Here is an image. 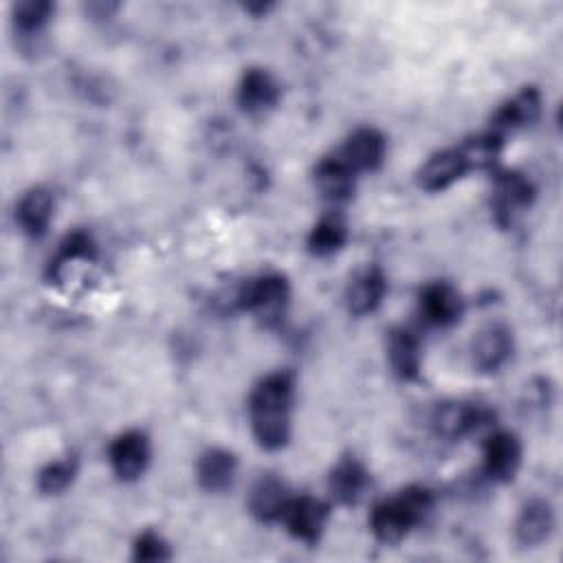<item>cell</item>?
Wrapping results in <instances>:
<instances>
[{
  "label": "cell",
  "instance_id": "1",
  "mask_svg": "<svg viewBox=\"0 0 563 563\" xmlns=\"http://www.w3.org/2000/svg\"><path fill=\"white\" fill-rule=\"evenodd\" d=\"M295 376L286 369L262 376L249 394V422L255 442L266 451H279L292 433Z\"/></svg>",
  "mask_w": 563,
  "mask_h": 563
},
{
  "label": "cell",
  "instance_id": "2",
  "mask_svg": "<svg viewBox=\"0 0 563 563\" xmlns=\"http://www.w3.org/2000/svg\"><path fill=\"white\" fill-rule=\"evenodd\" d=\"M433 506L435 497L431 488L422 484H409L394 497L374 504L367 523L378 543L396 545L411 530L427 521V517L433 512Z\"/></svg>",
  "mask_w": 563,
  "mask_h": 563
},
{
  "label": "cell",
  "instance_id": "3",
  "mask_svg": "<svg viewBox=\"0 0 563 563\" xmlns=\"http://www.w3.org/2000/svg\"><path fill=\"white\" fill-rule=\"evenodd\" d=\"M233 303L238 310L253 314L262 325L275 328L282 323L290 303V284L277 271L249 277L235 290Z\"/></svg>",
  "mask_w": 563,
  "mask_h": 563
},
{
  "label": "cell",
  "instance_id": "4",
  "mask_svg": "<svg viewBox=\"0 0 563 563\" xmlns=\"http://www.w3.org/2000/svg\"><path fill=\"white\" fill-rule=\"evenodd\" d=\"M495 422V411L482 402L444 400L431 409L429 424L438 438L462 440Z\"/></svg>",
  "mask_w": 563,
  "mask_h": 563
},
{
  "label": "cell",
  "instance_id": "5",
  "mask_svg": "<svg viewBox=\"0 0 563 563\" xmlns=\"http://www.w3.org/2000/svg\"><path fill=\"white\" fill-rule=\"evenodd\" d=\"M493 216L499 227H510L534 202V183L517 169L493 172Z\"/></svg>",
  "mask_w": 563,
  "mask_h": 563
},
{
  "label": "cell",
  "instance_id": "6",
  "mask_svg": "<svg viewBox=\"0 0 563 563\" xmlns=\"http://www.w3.org/2000/svg\"><path fill=\"white\" fill-rule=\"evenodd\" d=\"M328 521L330 504L312 495H290L279 517V523H284L286 532L306 545L319 543Z\"/></svg>",
  "mask_w": 563,
  "mask_h": 563
},
{
  "label": "cell",
  "instance_id": "7",
  "mask_svg": "<svg viewBox=\"0 0 563 563\" xmlns=\"http://www.w3.org/2000/svg\"><path fill=\"white\" fill-rule=\"evenodd\" d=\"M152 460V444L145 431L125 429L108 446V462L119 482H136L145 475Z\"/></svg>",
  "mask_w": 563,
  "mask_h": 563
},
{
  "label": "cell",
  "instance_id": "8",
  "mask_svg": "<svg viewBox=\"0 0 563 563\" xmlns=\"http://www.w3.org/2000/svg\"><path fill=\"white\" fill-rule=\"evenodd\" d=\"M521 440L508 429L490 431L482 442V471L490 482L508 484L521 468Z\"/></svg>",
  "mask_w": 563,
  "mask_h": 563
},
{
  "label": "cell",
  "instance_id": "9",
  "mask_svg": "<svg viewBox=\"0 0 563 563\" xmlns=\"http://www.w3.org/2000/svg\"><path fill=\"white\" fill-rule=\"evenodd\" d=\"M418 312L424 325L451 328L464 314L462 292L451 282H444V279L429 282L420 288Z\"/></svg>",
  "mask_w": 563,
  "mask_h": 563
},
{
  "label": "cell",
  "instance_id": "10",
  "mask_svg": "<svg viewBox=\"0 0 563 563\" xmlns=\"http://www.w3.org/2000/svg\"><path fill=\"white\" fill-rule=\"evenodd\" d=\"M282 99V84L277 77L262 66H251L242 73L238 88H235V101L244 114L257 117L268 110H273Z\"/></svg>",
  "mask_w": 563,
  "mask_h": 563
},
{
  "label": "cell",
  "instance_id": "11",
  "mask_svg": "<svg viewBox=\"0 0 563 563\" xmlns=\"http://www.w3.org/2000/svg\"><path fill=\"white\" fill-rule=\"evenodd\" d=\"M541 106H543V99H541L539 88L523 86L493 112L488 132H493L506 141L508 134L532 125L541 114Z\"/></svg>",
  "mask_w": 563,
  "mask_h": 563
},
{
  "label": "cell",
  "instance_id": "12",
  "mask_svg": "<svg viewBox=\"0 0 563 563\" xmlns=\"http://www.w3.org/2000/svg\"><path fill=\"white\" fill-rule=\"evenodd\" d=\"M512 330L501 321L486 323L473 339L471 356L479 374H497L512 356Z\"/></svg>",
  "mask_w": 563,
  "mask_h": 563
},
{
  "label": "cell",
  "instance_id": "13",
  "mask_svg": "<svg viewBox=\"0 0 563 563\" xmlns=\"http://www.w3.org/2000/svg\"><path fill=\"white\" fill-rule=\"evenodd\" d=\"M341 161L358 176L365 172H376L387 156V139L380 130L372 125L356 128L343 145L336 150Z\"/></svg>",
  "mask_w": 563,
  "mask_h": 563
},
{
  "label": "cell",
  "instance_id": "14",
  "mask_svg": "<svg viewBox=\"0 0 563 563\" xmlns=\"http://www.w3.org/2000/svg\"><path fill=\"white\" fill-rule=\"evenodd\" d=\"M385 356L391 374L402 383H413L420 378L422 369V341L416 330L407 325H396L387 332Z\"/></svg>",
  "mask_w": 563,
  "mask_h": 563
},
{
  "label": "cell",
  "instance_id": "15",
  "mask_svg": "<svg viewBox=\"0 0 563 563\" xmlns=\"http://www.w3.org/2000/svg\"><path fill=\"white\" fill-rule=\"evenodd\" d=\"M387 295V277L380 266L367 264L356 271L345 286V310L352 317H367L376 312Z\"/></svg>",
  "mask_w": 563,
  "mask_h": 563
},
{
  "label": "cell",
  "instance_id": "16",
  "mask_svg": "<svg viewBox=\"0 0 563 563\" xmlns=\"http://www.w3.org/2000/svg\"><path fill=\"white\" fill-rule=\"evenodd\" d=\"M468 172H471V167H468L464 154L460 152L457 145H453V147H444V150H438L435 154H431L418 169L416 180H418L420 189H424L429 194H438V191L449 189L457 180H462Z\"/></svg>",
  "mask_w": 563,
  "mask_h": 563
},
{
  "label": "cell",
  "instance_id": "17",
  "mask_svg": "<svg viewBox=\"0 0 563 563\" xmlns=\"http://www.w3.org/2000/svg\"><path fill=\"white\" fill-rule=\"evenodd\" d=\"M53 213H55V198H53L51 189L35 185V187L26 189L18 200L15 224L20 227V231L26 238L40 240L48 233Z\"/></svg>",
  "mask_w": 563,
  "mask_h": 563
},
{
  "label": "cell",
  "instance_id": "18",
  "mask_svg": "<svg viewBox=\"0 0 563 563\" xmlns=\"http://www.w3.org/2000/svg\"><path fill=\"white\" fill-rule=\"evenodd\" d=\"M369 486V471L354 455H343L328 473V493L339 506H356Z\"/></svg>",
  "mask_w": 563,
  "mask_h": 563
},
{
  "label": "cell",
  "instance_id": "19",
  "mask_svg": "<svg viewBox=\"0 0 563 563\" xmlns=\"http://www.w3.org/2000/svg\"><path fill=\"white\" fill-rule=\"evenodd\" d=\"M238 477V457L222 446H209L196 462V482L205 493H227Z\"/></svg>",
  "mask_w": 563,
  "mask_h": 563
},
{
  "label": "cell",
  "instance_id": "20",
  "mask_svg": "<svg viewBox=\"0 0 563 563\" xmlns=\"http://www.w3.org/2000/svg\"><path fill=\"white\" fill-rule=\"evenodd\" d=\"M312 180H314L317 191L328 202L341 205L354 196L358 176L341 161V156L336 152H332L317 161V165L312 169Z\"/></svg>",
  "mask_w": 563,
  "mask_h": 563
},
{
  "label": "cell",
  "instance_id": "21",
  "mask_svg": "<svg viewBox=\"0 0 563 563\" xmlns=\"http://www.w3.org/2000/svg\"><path fill=\"white\" fill-rule=\"evenodd\" d=\"M288 499H290V490L286 482L273 473H266L251 484L246 506L257 521L273 523V521H279Z\"/></svg>",
  "mask_w": 563,
  "mask_h": 563
},
{
  "label": "cell",
  "instance_id": "22",
  "mask_svg": "<svg viewBox=\"0 0 563 563\" xmlns=\"http://www.w3.org/2000/svg\"><path fill=\"white\" fill-rule=\"evenodd\" d=\"M554 530V508L548 499H528L515 519V539L523 548H537L550 539Z\"/></svg>",
  "mask_w": 563,
  "mask_h": 563
},
{
  "label": "cell",
  "instance_id": "23",
  "mask_svg": "<svg viewBox=\"0 0 563 563\" xmlns=\"http://www.w3.org/2000/svg\"><path fill=\"white\" fill-rule=\"evenodd\" d=\"M347 235H350V231H347L345 218L336 211H330L312 224V229L306 238V249L314 257H321V260L332 257L345 246Z\"/></svg>",
  "mask_w": 563,
  "mask_h": 563
},
{
  "label": "cell",
  "instance_id": "24",
  "mask_svg": "<svg viewBox=\"0 0 563 563\" xmlns=\"http://www.w3.org/2000/svg\"><path fill=\"white\" fill-rule=\"evenodd\" d=\"M95 257H97V244L88 231L77 229V231L68 233L59 242L57 253L48 262V268H46L48 282H53V284L62 282L64 271L68 268L70 262H95Z\"/></svg>",
  "mask_w": 563,
  "mask_h": 563
},
{
  "label": "cell",
  "instance_id": "25",
  "mask_svg": "<svg viewBox=\"0 0 563 563\" xmlns=\"http://www.w3.org/2000/svg\"><path fill=\"white\" fill-rule=\"evenodd\" d=\"M77 473H79V460L75 455L68 453L59 460H51L37 471V490L46 497L62 495L73 486Z\"/></svg>",
  "mask_w": 563,
  "mask_h": 563
},
{
  "label": "cell",
  "instance_id": "26",
  "mask_svg": "<svg viewBox=\"0 0 563 563\" xmlns=\"http://www.w3.org/2000/svg\"><path fill=\"white\" fill-rule=\"evenodd\" d=\"M55 13V4L51 0H24L15 2L11 9V20L15 33L22 37H37Z\"/></svg>",
  "mask_w": 563,
  "mask_h": 563
},
{
  "label": "cell",
  "instance_id": "27",
  "mask_svg": "<svg viewBox=\"0 0 563 563\" xmlns=\"http://www.w3.org/2000/svg\"><path fill=\"white\" fill-rule=\"evenodd\" d=\"M132 559L143 563H161L172 559V548L156 530H143L132 543Z\"/></svg>",
  "mask_w": 563,
  "mask_h": 563
},
{
  "label": "cell",
  "instance_id": "28",
  "mask_svg": "<svg viewBox=\"0 0 563 563\" xmlns=\"http://www.w3.org/2000/svg\"><path fill=\"white\" fill-rule=\"evenodd\" d=\"M117 9H119V4H114V2H90V4H86L88 15H92V18H110V13H114Z\"/></svg>",
  "mask_w": 563,
  "mask_h": 563
},
{
  "label": "cell",
  "instance_id": "29",
  "mask_svg": "<svg viewBox=\"0 0 563 563\" xmlns=\"http://www.w3.org/2000/svg\"><path fill=\"white\" fill-rule=\"evenodd\" d=\"M271 9H273L271 2H246V4H244V11L251 13V15H255V18L266 15Z\"/></svg>",
  "mask_w": 563,
  "mask_h": 563
}]
</instances>
